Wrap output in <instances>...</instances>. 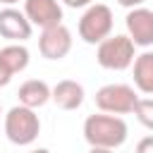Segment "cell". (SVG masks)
<instances>
[{"instance_id": "obj_18", "label": "cell", "mask_w": 153, "mask_h": 153, "mask_svg": "<svg viewBox=\"0 0 153 153\" xmlns=\"http://www.w3.org/2000/svg\"><path fill=\"white\" fill-rule=\"evenodd\" d=\"M122 7H127V10H134V7H141L146 0H117Z\"/></svg>"}, {"instance_id": "obj_19", "label": "cell", "mask_w": 153, "mask_h": 153, "mask_svg": "<svg viewBox=\"0 0 153 153\" xmlns=\"http://www.w3.org/2000/svg\"><path fill=\"white\" fill-rule=\"evenodd\" d=\"M88 153H112V148H100V146H91Z\"/></svg>"}, {"instance_id": "obj_12", "label": "cell", "mask_w": 153, "mask_h": 153, "mask_svg": "<svg viewBox=\"0 0 153 153\" xmlns=\"http://www.w3.org/2000/svg\"><path fill=\"white\" fill-rule=\"evenodd\" d=\"M131 69H134V86L141 93L153 96V53L143 50L141 55H136Z\"/></svg>"}, {"instance_id": "obj_5", "label": "cell", "mask_w": 153, "mask_h": 153, "mask_svg": "<svg viewBox=\"0 0 153 153\" xmlns=\"http://www.w3.org/2000/svg\"><path fill=\"white\" fill-rule=\"evenodd\" d=\"M136 103H139V96L129 84H105L96 91V108L100 112L129 115L134 112Z\"/></svg>"}, {"instance_id": "obj_14", "label": "cell", "mask_w": 153, "mask_h": 153, "mask_svg": "<svg viewBox=\"0 0 153 153\" xmlns=\"http://www.w3.org/2000/svg\"><path fill=\"white\" fill-rule=\"evenodd\" d=\"M134 115L146 129L153 131V98H139V103L134 108Z\"/></svg>"}, {"instance_id": "obj_13", "label": "cell", "mask_w": 153, "mask_h": 153, "mask_svg": "<svg viewBox=\"0 0 153 153\" xmlns=\"http://www.w3.org/2000/svg\"><path fill=\"white\" fill-rule=\"evenodd\" d=\"M29 60H31V55H29V50H26L24 43H10V45L0 48V62H2L12 74L24 72V69L29 67Z\"/></svg>"}, {"instance_id": "obj_7", "label": "cell", "mask_w": 153, "mask_h": 153, "mask_svg": "<svg viewBox=\"0 0 153 153\" xmlns=\"http://www.w3.org/2000/svg\"><path fill=\"white\" fill-rule=\"evenodd\" d=\"M124 26H127V36L134 41V45H139V48L153 45V10H148L143 5L129 10L124 17Z\"/></svg>"}, {"instance_id": "obj_16", "label": "cell", "mask_w": 153, "mask_h": 153, "mask_svg": "<svg viewBox=\"0 0 153 153\" xmlns=\"http://www.w3.org/2000/svg\"><path fill=\"white\" fill-rule=\"evenodd\" d=\"M12 76H14V74H12V72L0 62V88H2V86H7V84L12 81Z\"/></svg>"}, {"instance_id": "obj_17", "label": "cell", "mask_w": 153, "mask_h": 153, "mask_svg": "<svg viewBox=\"0 0 153 153\" xmlns=\"http://www.w3.org/2000/svg\"><path fill=\"white\" fill-rule=\"evenodd\" d=\"M62 2H65V5H67V7H72V10H81V7H84V10H86V7H88V5H93V2H91V0H62Z\"/></svg>"}, {"instance_id": "obj_10", "label": "cell", "mask_w": 153, "mask_h": 153, "mask_svg": "<svg viewBox=\"0 0 153 153\" xmlns=\"http://www.w3.org/2000/svg\"><path fill=\"white\" fill-rule=\"evenodd\" d=\"M84 86L74 79H62L53 86V103L62 110H76L84 103Z\"/></svg>"}, {"instance_id": "obj_20", "label": "cell", "mask_w": 153, "mask_h": 153, "mask_svg": "<svg viewBox=\"0 0 153 153\" xmlns=\"http://www.w3.org/2000/svg\"><path fill=\"white\" fill-rule=\"evenodd\" d=\"M0 2H2V5H5V7H12V5H17V2H19V0H0Z\"/></svg>"}, {"instance_id": "obj_8", "label": "cell", "mask_w": 153, "mask_h": 153, "mask_svg": "<svg viewBox=\"0 0 153 153\" xmlns=\"http://www.w3.org/2000/svg\"><path fill=\"white\" fill-rule=\"evenodd\" d=\"M33 24L29 22V17L24 12H19L17 7H2L0 10V36L7 38L10 43H24L31 38Z\"/></svg>"}, {"instance_id": "obj_6", "label": "cell", "mask_w": 153, "mask_h": 153, "mask_svg": "<svg viewBox=\"0 0 153 153\" xmlns=\"http://www.w3.org/2000/svg\"><path fill=\"white\" fill-rule=\"evenodd\" d=\"M38 50L45 60H62L72 50V31L65 24H55L48 29H41L38 36Z\"/></svg>"}, {"instance_id": "obj_21", "label": "cell", "mask_w": 153, "mask_h": 153, "mask_svg": "<svg viewBox=\"0 0 153 153\" xmlns=\"http://www.w3.org/2000/svg\"><path fill=\"white\" fill-rule=\"evenodd\" d=\"M29 153H50L48 148H33V151H29Z\"/></svg>"}, {"instance_id": "obj_9", "label": "cell", "mask_w": 153, "mask_h": 153, "mask_svg": "<svg viewBox=\"0 0 153 153\" xmlns=\"http://www.w3.org/2000/svg\"><path fill=\"white\" fill-rule=\"evenodd\" d=\"M24 14L33 26L41 29L62 24V7L57 0H24Z\"/></svg>"}, {"instance_id": "obj_15", "label": "cell", "mask_w": 153, "mask_h": 153, "mask_svg": "<svg viewBox=\"0 0 153 153\" xmlns=\"http://www.w3.org/2000/svg\"><path fill=\"white\" fill-rule=\"evenodd\" d=\"M136 153H153V136H143L136 143Z\"/></svg>"}, {"instance_id": "obj_3", "label": "cell", "mask_w": 153, "mask_h": 153, "mask_svg": "<svg viewBox=\"0 0 153 153\" xmlns=\"http://www.w3.org/2000/svg\"><path fill=\"white\" fill-rule=\"evenodd\" d=\"M136 45L134 41L127 36V33H110L105 41L98 43V50H96V60L103 69H110V72H122L127 67L134 65V57H136Z\"/></svg>"}, {"instance_id": "obj_22", "label": "cell", "mask_w": 153, "mask_h": 153, "mask_svg": "<svg viewBox=\"0 0 153 153\" xmlns=\"http://www.w3.org/2000/svg\"><path fill=\"white\" fill-rule=\"evenodd\" d=\"M0 115H2V105H0Z\"/></svg>"}, {"instance_id": "obj_2", "label": "cell", "mask_w": 153, "mask_h": 153, "mask_svg": "<svg viewBox=\"0 0 153 153\" xmlns=\"http://www.w3.org/2000/svg\"><path fill=\"white\" fill-rule=\"evenodd\" d=\"M41 134V120L33 108L14 105L5 115V136L14 146H31Z\"/></svg>"}, {"instance_id": "obj_11", "label": "cell", "mask_w": 153, "mask_h": 153, "mask_svg": "<svg viewBox=\"0 0 153 153\" xmlns=\"http://www.w3.org/2000/svg\"><path fill=\"white\" fill-rule=\"evenodd\" d=\"M17 98H19L22 105L36 110V108H43L48 100H53V88H50L43 79H29V81H24V84L19 86Z\"/></svg>"}, {"instance_id": "obj_4", "label": "cell", "mask_w": 153, "mask_h": 153, "mask_svg": "<svg viewBox=\"0 0 153 153\" xmlns=\"http://www.w3.org/2000/svg\"><path fill=\"white\" fill-rule=\"evenodd\" d=\"M112 24H115V17H112V10L103 2H96V5H88L84 10V14L79 17V38L88 45H98L100 41H105L110 33H112Z\"/></svg>"}, {"instance_id": "obj_1", "label": "cell", "mask_w": 153, "mask_h": 153, "mask_svg": "<svg viewBox=\"0 0 153 153\" xmlns=\"http://www.w3.org/2000/svg\"><path fill=\"white\" fill-rule=\"evenodd\" d=\"M129 136V127L120 115L110 112H98L88 115L84 120V139L88 146H100V148H120Z\"/></svg>"}]
</instances>
